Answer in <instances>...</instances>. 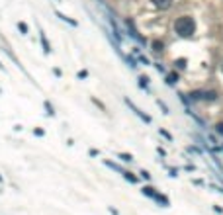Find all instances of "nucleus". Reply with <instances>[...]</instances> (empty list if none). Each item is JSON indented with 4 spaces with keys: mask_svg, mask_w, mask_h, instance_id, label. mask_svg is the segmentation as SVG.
<instances>
[{
    "mask_svg": "<svg viewBox=\"0 0 223 215\" xmlns=\"http://www.w3.org/2000/svg\"><path fill=\"white\" fill-rule=\"evenodd\" d=\"M174 29H176L178 35H182V37H190V35L196 32V22L190 16H180L174 22Z\"/></svg>",
    "mask_w": 223,
    "mask_h": 215,
    "instance_id": "1",
    "label": "nucleus"
},
{
    "mask_svg": "<svg viewBox=\"0 0 223 215\" xmlns=\"http://www.w3.org/2000/svg\"><path fill=\"white\" fill-rule=\"evenodd\" d=\"M143 194H145V196H149V198H153V199H157V202H159V203H161L162 207H166V205H168V199H166L165 196L157 194V192H155V188H151V186L143 188Z\"/></svg>",
    "mask_w": 223,
    "mask_h": 215,
    "instance_id": "2",
    "label": "nucleus"
},
{
    "mask_svg": "<svg viewBox=\"0 0 223 215\" xmlns=\"http://www.w3.org/2000/svg\"><path fill=\"white\" fill-rule=\"evenodd\" d=\"M125 104H127V106H129V108H131L133 112H135V114H137V115H139V117H141V120H143L145 123H151V117H149V115H145V114L141 112V110H139L137 106H133V102H131L129 98H125Z\"/></svg>",
    "mask_w": 223,
    "mask_h": 215,
    "instance_id": "3",
    "label": "nucleus"
},
{
    "mask_svg": "<svg viewBox=\"0 0 223 215\" xmlns=\"http://www.w3.org/2000/svg\"><path fill=\"white\" fill-rule=\"evenodd\" d=\"M120 174L125 178V180H129L131 184H137V182H139V178H137V176H133L131 172H127V170H120Z\"/></svg>",
    "mask_w": 223,
    "mask_h": 215,
    "instance_id": "4",
    "label": "nucleus"
},
{
    "mask_svg": "<svg viewBox=\"0 0 223 215\" xmlns=\"http://www.w3.org/2000/svg\"><path fill=\"white\" fill-rule=\"evenodd\" d=\"M151 2H153L155 6H159V8H168L172 0H151Z\"/></svg>",
    "mask_w": 223,
    "mask_h": 215,
    "instance_id": "5",
    "label": "nucleus"
},
{
    "mask_svg": "<svg viewBox=\"0 0 223 215\" xmlns=\"http://www.w3.org/2000/svg\"><path fill=\"white\" fill-rule=\"evenodd\" d=\"M41 45H43V51H45V53H51V45H49V41L45 37V33H41Z\"/></svg>",
    "mask_w": 223,
    "mask_h": 215,
    "instance_id": "6",
    "label": "nucleus"
},
{
    "mask_svg": "<svg viewBox=\"0 0 223 215\" xmlns=\"http://www.w3.org/2000/svg\"><path fill=\"white\" fill-rule=\"evenodd\" d=\"M202 98H204V100H210V102H213L215 98H217V94H215V92H202Z\"/></svg>",
    "mask_w": 223,
    "mask_h": 215,
    "instance_id": "7",
    "label": "nucleus"
},
{
    "mask_svg": "<svg viewBox=\"0 0 223 215\" xmlns=\"http://www.w3.org/2000/svg\"><path fill=\"white\" fill-rule=\"evenodd\" d=\"M57 16H59V18H61L63 22H67V24H71V26H77V22H74V20H71V18H67V16H65V14H61V12H57Z\"/></svg>",
    "mask_w": 223,
    "mask_h": 215,
    "instance_id": "8",
    "label": "nucleus"
},
{
    "mask_svg": "<svg viewBox=\"0 0 223 215\" xmlns=\"http://www.w3.org/2000/svg\"><path fill=\"white\" fill-rule=\"evenodd\" d=\"M120 159L125 160V162H131V160H133V157H131L129 153H120Z\"/></svg>",
    "mask_w": 223,
    "mask_h": 215,
    "instance_id": "9",
    "label": "nucleus"
},
{
    "mask_svg": "<svg viewBox=\"0 0 223 215\" xmlns=\"http://www.w3.org/2000/svg\"><path fill=\"white\" fill-rule=\"evenodd\" d=\"M176 80H178V76L174 75V72H170V75L166 76V82H170V84H174V82H176Z\"/></svg>",
    "mask_w": 223,
    "mask_h": 215,
    "instance_id": "10",
    "label": "nucleus"
},
{
    "mask_svg": "<svg viewBox=\"0 0 223 215\" xmlns=\"http://www.w3.org/2000/svg\"><path fill=\"white\" fill-rule=\"evenodd\" d=\"M18 29H20L22 33H27V26L24 24V22H20V24H18Z\"/></svg>",
    "mask_w": 223,
    "mask_h": 215,
    "instance_id": "11",
    "label": "nucleus"
},
{
    "mask_svg": "<svg viewBox=\"0 0 223 215\" xmlns=\"http://www.w3.org/2000/svg\"><path fill=\"white\" fill-rule=\"evenodd\" d=\"M176 65H178V69H184V66H186V59H178Z\"/></svg>",
    "mask_w": 223,
    "mask_h": 215,
    "instance_id": "12",
    "label": "nucleus"
},
{
    "mask_svg": "<svg viewBox=\"0 0 223 215\" xmlns=\"http://www.w3.org/2000/svg\"><path fill=\"white\" fill-rule=\"evenodd\" d=\"M153 47H155V51H162V43H161V41H155Z\"/></svg>",
    "mask_w": 223,
    "mask_h": 215,
    "instance_id": "13",
    "label": "nucleus"
},
{
    "mask_svg": "<svg viewBox=\"0 0 223 215\" xmlns=\"http://www.w3.org/2000/svg\"><path fill=\"white\" fill-rule=\"evenodd\" d=\"M215 131H217L219 135H223V123H217V125H215Z\"/></svg>",
    "mask_w": 223,
    "mask_h": 215,
    "instance_id": "14",
    "label": "nucleus"
},
{
    "mask_svg": "<svg viewBox=\"0 0 223 215\" xmlns=\"http://www.w3.org/2000/svg\"><path fill=\"white\" fill-rule=\"evenodd\" d=\"M147 82H149V78H147V76H141V84L147 86Z\"/></svg>",
    "mask_w": 223,
    "mask_h": 215,
    "instance_id": "15",
    "label": "nucleus"
},
{
    "mask_svg": "<svg viewBox=\"0 0 223 215\" xmlns=\"http://www.w3.org/2000/svg\"><path fill=\"white\" fill-rule=\"evenodd\" d=\"M141 176H143L145 180H149V178H151V176H149V172H145V170H141Z\"/></svg>",
    "mask_w": 223,
    "mask_h": 215,
    "instance_id": "16",
    "label": "nucleus"
},
{
    "mask_svg": "<svg viewBox=\"0 0 223 215\" xmlns=\"http://www.w3.org/2000/svg\"><path fill=\"white\" fill-rule=\"evenodd\" d=\"M161 133H162V135H165V137H168V139H172V137H170V133H168V131H165V129H161Z\"/></svg>",
    "mask_w": 223,
    "mask_h": 215,
    "instance_id": "17",
    "label": "nucleus"
},
{
    "mask_svg": "<svg viewBox=\"0 0 223 215\" xmlns=\"http://www.w3.org/2000/svg\"><path fill=\"white\" fill-rule=\"evenodd\" d=\"M0 182H2V176H0Z\"/></svg>",
    "mask_w": 223,
    "mask_h": 215,
    "instance_id": "18",
    "label": "nucleus"
},
{
    "mask_svg": "<svg viewBox=\"0 0 223 215\" xmlns=\"http://www.w3.org/2000/svg\"><path fill=\"white\" fill-rule=\"evenodd\" d=\"M221 66H223V65H221Z\"/></svg>",
    "mask_w": 223,
    "mask_h": 215,
    "instance_id": "19",
    "label": "nucleus"
}]
</instances>
